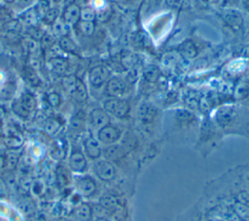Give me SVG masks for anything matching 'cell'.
<instances>
[{
	"mask_svg": "<svg viewBox=\"0 0 249 221\" xmlns=\"http://www.w3.org/2000/svg\"><path fill=\"white\" fill-rule=\"evenodd\" d=\"M73 95L75 96V98L79 101H83L87 98V90L85 85L83 84V82L79 79H76L75 84L71 90Z\"/></svg>",
	"mask_w": 249,
	"mask_h": 221,
	"instance_id": "cell-17",
	"label": "cell"
},
{
	"mask_svg": "<svg viewBox=\"0 0 249 221\" xmlns=\"http://www.w3.org/2000/svg\"><path fill=\"white\" fill-rule=\"evenodd\" d=\"M49 66L54 73L62 74L66 71L68 67V62L62 56H54L49 60Z\"/></svg>",
	"mask_w": 249,
	"mask_h": 221,
	"instance_id": "cell-14",
	"label": "cell"
},
{
	"mask_svg": "<svg viewBox=\"0 0 249 221\" xmlns=\"http://www.w3.org/2000/svg\"><path fill=\"white\" fill-rule=\"evenodd\" d=\"M61 127V123L56 119V118H48L45 123V130L50 133L53 134L55 133Z\"/></svg>",
	"mask_w": 249,
	"mask_h": 221,
	"instance_id": "cell-24",
	"label": "cell"
},
{
	"mask_svg": "<svg viewBox=\"0 0 249 221\" xmlns=\"http://www.w3.org/2000/svg\"><path fill=\"white\" fill-rule=\"evenodd\" d=\"M28 32H29V35L31 36V38H33V39H41L44 35V33H42L39 28H36L34 26H31L30 31H28Z\"/></svg>",
	"mask_w": 249,
	"mask_h": 221,
	"instance_id": "cell-35",
	"label": "cell"
},
{
	"mask_svg": "<svg viewBox=\"0 0 249 221\" xmlns=\"http://www.w3.org/2000/svg\"><path fill=\"white\" fill-rule=\"evenodd\" d=\"M38 14L36 12L35 7L33 8H28L26 10L23 11V13L20 15L19 18L26 24H30L32 25L33 23L36 22V20L38 19Z\"/></svg>",
	"mask_w": 249,
	"mask_h": 221,
	"instance_id": "cell-18",
	"label": "cell"
},
{
	"mask_svg": "<svg viewBox=\"0 0 249 221\" xmlns=\"http://www.w3.org/2000/svg\"><path fill=\"white\" fill-rule=\"evenodd\" d=\"M36 107V100L29 92H24L13 104V110L16 114L21 117L28 116Z\"/></svg>",
	"mask_w": 249,
	"mask_h": 221,
	"instance_id": "cell-2",
	"label": "cell"
},
{
	"mask_svg": "<svg viewBox=\"0 0 249 221\" xmlns=\"http://www.w3.org/2000/svg\"><path fill=\"white\" fill-rule=\"evenodd\" d=\"M196 48L192 41H186L181 47V54L187 58H193L196 55Z\"/></svg>",
	"mask_w": 249,
	"mask_h": 221,
	"instance_id": "cell-23",
	"label": "cell"
},
{
	"mask_svg": "<svg viewBox=\"0 0 249 221\" xmlns=\"http://www.w3.org/2000/svg\"><path fill=\"white\" fill-rule=\"evenodd\" d=\"M79 31L85 36H91L95 30V24L93 21H86L80 20L77 23Z\"/></svg>",
	"mask_w": 249,
	"mask_h": 221,
	"instance_id": "cell-20",
	"label": "cell"
},
{
	"mask_svg": "<svg viewBox=\"0 0 249 221\" xmlns=\"http://www.w3.org/2000/svg\"><path fill=\"white\" fill-rule=\"evenodd\" d=\"M160 76V71L158 67L154 65H148L144 70V77L149 82H155Z\"/></svg>",
	"mask_w": 249,
	"mask_h": 221,
	"instance_id": "cell-25",
	"label": "cell"
},
{
	"mask_svg": "<svg viewBox=\"0 0 249 221\" xmlns=\"http://www.w3.org/2000/svg\"><path fill=\"white\" fill-rule=\"evenodd\" d=\"M59 17V10L57 8H50L41 18L46 24H53Z\"/></svg>",
	"mask_w": 249,
	"mask_h": 221,
	"instance_id": "cell-22",
	"label": "cell"
},
{
	"mask_svg": "<svg viewBox=\"0 0 249 221\" xmlns=\"http://www.w3.org/2000/svg\"><path fill=\"white\" fill-rule=\"evenodd\" d=\"M68 165L73 172L78 174L83 173L87 169V160L84 153L78 149L72 150L69 156Z\"/></svg>",
	"mask_w": 249,
	"mask_h": 221,
	"instance_id": "cell-7",
	"label": "cell"
},
{
	"mask_svg": "<svg viewBox=\"0 0 249 221\" xmlns=\"http://www.w3.org/2000/svg\"><path fill=\"white\" fill-rule=\"evenodd\" d=\"M109 18H110V11L109 10H105V9L100 10L99 12H97L96 13V17H95V18L97 20L101 21V22L108 20Z\"/></svg>",
	"mask_w": 249,
	"mask_h": 221,
	"instance_id": "cell-34",
	"label": "cell"
},
{
	"mask_svg": "<svg viewBox=\"0 0 249 221\" xmlns=\"http://www.w3.org/2000/svg\"><path fill=\"white\" fill-rule=\"evenodd\" d=\"M228 1H231V2H234V1H237V0H228Z\"/></svg>",
	"mask_w": 249,
	"mask_h": 221,
	"instance_id": "cell-40",
	"label": "cell"
},
{
	"mask_svg": "<svg viewBox=\"0 0 249 221\" xmlns=\"http://www.w3.org/2000/svg\"><path fill=\"white\" fill-rule=\"evenodd\" d=\"M101 154H103L104 158L108 161H116L124 156V150L120 145L110 144L102 150Z\"/></svg>",
	"mask_w": 249,
	"mask_h": 221,
	"instance_id": "cell-13",
	"label": "cell"
},
{
	"mask_svg": "<svg viewBox=\"0 0 249 221\" xmlns=\"http://www.w3.org/2000/svg\"><path fill=\"white\" fill-rule=\"evenodd\" d=\"M7 27H8V30L17 31L20 29V23L18 21H10L7 23Z\"/></svg>",
	"mask_w": 249,
	"mask_h": 221,
	"instance_id": "cell-36",
	"label": "cell"
},
{
	"mask_svg": "<svg viewBox=\"0 0 249 221\" xmlns=\"http://www.w3.org/2000/svg\"><path fill=\"white\" fill-rule=\"evenodd\" d=\"M122 64L126 68H131L135 64V55L129 52L123 54L122 55Z\"/></svg>",
	"mask_w": 249,
	"mask_h": 221,
	"instance_id": "cell-30",
	"label": "cell"
},
{
	"mask_svg": "<svg viewBox=\"0 0 249 221\" xmlns=\"http://www.w3.org/2000/svg\"><path fill=\"white\" fill-rule=\"evenodd\" d=\"M95 175L102 181H110L115 177V167L108 160H98L93 164Z\"/></svg>",
	"mask_w": 249,
	"mask_h": 221,
	"instance_id": "cell-3",
	"label": "cell"
},
{
	"mask_svg": "<svg viewBox=\"0 0 249 221\" xmlns=\"http://www.w3.org/2000/svg\"><path fill=\"white\" fill-rule=\"evenodd\" d=\"M103 109L117 118H124L129 112V104L120 97H112L103 102Z\"/></svg>",
	"mask_w": 249,
	"mask_h": 221,
	"instance_id": "cell-1",
	"label": "cell"
},
{
	"mask_svg": "<svg viewBox=\"0 0 249 221\" xmlns=\"http://www.w3.org/2000/svg\"><path fill=\"white\" fill-rule=\"evenodd\" d=\"M24 75H25L26 80L32 86H38L40 84V79L32 67H26L24 69Z\"/></svg>",
	"mask_w": 249,
	"mask_h": 221,
	"instance_id": "cell-26",
	"label": "cell"
},
{
	"mask_svg": "<svg viewBox=\"0 0 249 221\" xmlns=\"http://www.w3.org/2000/svg\"><path fill=\"white\" fill-rule=\"evenodd\" d=\"M84 152L90 160L98 159L102 153L99 141L91 136L86 138L84 141Z\"/></svg>",
	"mask_w": 249,
	"mask_h": 221,
	"instance_id": "cell-12",
	"label": "cell"
},
{
	"mask_svg": "<svg viewBox=\"0 0 249 221\" xmlns=\"http://www.w3.org/2000/svg\"><path fill=\"white\" fill-rule=\"evenodd\" d=\"M4 114H5V110L0 106V119H2V117L4 116Z\"/></svg>",
	"mask_w": 249,
	"mask_h": 221,
	"instance_id": "cell-38",
	"label": "cell"
},
{
	"mask_svg": "<svg viewBox=\"0 0 249 221\" xmlns=\"http://www.w3.org/2000/svg\"><path fill=\"white\" fill-rule=\"evenodd\" d=\"M96 13L95 11L90 7H85L81 9V19L80 20H86V21H93L95 19Z\"/></svg>",
	"mask_w": 249,
	"mask_h": 221,
	"instance_id": "cell-27",
	"label": "cell"
},
{
	"mask_svg": "<svg viewBox=\"0 0 249 221\" xmlns=\"http://www.w3.org/2000/svg\"><path fill=\"white\" fill-rule=\"evenodd\" d=\"M108 113L101 108H94L89 113V123L94 129H101L109 124Z\"/></svg>",
	"mask_w": 249,
	"mask_h": 221,
	"instance_id": "cell-11",
	"label": "cell"
},
{
	"mask_svg": "<svg viewBox=\"0 0 249 221\" xmlns=\"http://www.w3.org/2000/svg\"><path fill=\"white\" fill-rule=\"evenodd\" d=\"M4 1H6V2H8V3H13V2H14V0H4Z\"/></svg>",
	"mask_w": 249,
	"mask_h": 221,
	"instance_id": "cell-39",
	"label": "cell"
},
{
	"mask_svg": "<svg viewBox=\"0 0 249 221\" xmlns=\"http://www.w3.org/2000/svg\"><path fill=\"white\" fill-rule=\"evenodd\" d=\"M110 71L104 65H96L89 72V82L93 88H99L109 80Z\"/></svg>",
	"mask_w": 249,
	"mask_h": 221,
	"instance_id": "cell-5",
	"label": "cell"
},
{
	"mask_svg": "<svg viewBox=\"0 0 249 221\" xmlns=\"http://www.w3.org/2000/svg\"><path fill=\"white\" fill-rule=\"evenodd\" d=\"M75 188L83 197H90L94 194L96 185L95 181L89 175H78L74 179Z\"/></svg>",
	"mask_w": 249,
	"mask_h": 221,
	"instance_id": "cell-4",
	"label": "cell"
},
{
	"mask_svg": "<svg viewBox=\"0 0 249 221\" xmlns=\"http://www.w3.org/2000/svg\"><path fill=\"white\" fill-rule=\"evenodd\" d=\"M99 204L103 206L105 209H110L116 206V201L111 196H103L99 200Z\"/></svg>",
	"mask_w": 249,
	"mask_h": 221,
	"instance_id": "cell-31",
	"label": "cell"
},
{
	"mask_svg": "<svg viewBox=\"0 0 249 221\" xmlns=\"http://www.w3.org/2000/svg\"><path fill=\"white\" fill-rule=\"evenodd\" d=\"M81 19V8L76 3H70L65 7L62 13V20L68 25H77Z\"/></svg>",
	"mask_w": 249,
	"mask_h": 221,
	"instance_id": "cell-8",
	"label": "cell"
},
{
	"mask_svg": "<svg viewBox=\"0 0 249 221\" xmlns=\"http://www.w3.org/2000/svg\"><path fill=\"white\" fill-rule=\"evenodd\" d=\"M34 0H14L15 6L19 10H26L30 7Z\"/></svg>",
	"mask_w": 249,
	"mask_h": 221,
	"instance_id": "cell-32",
	"label": "cell"
},
{
	"mask_svg": "<svg viewBox=\"0 0 249 221\" xmlns=\"http://www.w3.org/2000/svg\"><path fill=\"white\" fill-rule=\"evenodd\" d=\"M54 43V38L53 36L48 35V34H44L43 37L41 38V44L45 47V48H50L53 45Z\"/></svg>",
	"mask_w": 249,
	"mask_h": 221,
	"instance_id": "cell-33",
	"label": "cell"
},
{
	"mask_svg": "<svg viewBox=\"0 0 249 221\" xmlns=\"http://www.w3.org/2000/svg\"><path fill=\"white\" fill-rule=\"evenodd\" d=\"M222 18L224 21L233 29H238L243 24V17L238 10L225 9L222 12Z\"/></svg>",
	"mask_w": 249,
	"mask_h": 221,
	"instance_id": "cell-10",
	"label": "cell"
},
{
	"mask_svg": "<svg viewBox=\"0 0 249 221\" xmlns=\"http://www.w3.org/2000/svg\"><path fill=\"white\" fill-rule=\"evenodd\" d=\"M15 91H16L15 85L12 84V83H8L7 85H5L2 88V90L0 92V97H2L4 99H9L13 96Z\"/></svg>",
	"mask_w": 249,
	"mask_h": 221,
	"instance_id": "cell-29",
	"label": "cell"
},
{
	"mask_svg": "<svg viewBox=\"0 0 249 221\" xmlns=\"http://www.w3.org/2000/svg\"><path fill=\"white\" fill-rule=\"evenodd\" d=\"M92 215V209L88 203H81L75 210V216L79 221H89Z\"/></svg>",
	"mask_w": 249,
	"mask_h": 221,
	"instance_id": "cell-16",
	"label": "cell"
},
{
	"mask_svg": "<svg viewBox=\"0 0 249 221\" xmlns=\"http://www.w3.org/2000/svg\"><path fill=\"white\" fill-rule=\"evenodd\" d=\"M47 102L49 105L53 108H56L61 103V97L60 95L55 92H51L47 94Z\"/></svg>",
	"mask_w": 249,
	"mask_h": 221,
	"instance_id": "cell-28",
	"label": "cell"
},
{
	"mask_svg": "<svg viewBox=\"0 0 249 221\" xmlns=\"http://www.w3.org/2000/svg\"><path fill=\"white\" fill-rule=\"evenodd\" d=\"M242 3L246 9L249 10V0H242Z\"/></svg>",
	"mask_w": 249,
	"mask_h": 221,
	"instance_id": "cell-37",
	"label": "cell"
},
{
	"mask_svg": "<svg viewBox=\"0 0 249 221\" xmlns=\"http://www.w3.org/2000/svg\"><path fill=\"white\" fill-rule=\"evenodd\" d=\"M156 115V109L154 106L148 103H143L138 110V117L142 122H150Z\"/></svg>",
	"mask_w": 249,
	"mask_h": 221,
	"instance_id": "cell-15",
	"label": "cell"
},
{
	"mask_svg": "<svg viewBox=\"0 0 249 221\" xmlns=\"http://www.w3.org/2000/svg\"><path fill=\"white\" fill-rule=\"evenodd\" d=\"M105 90L107 94L110 96L120 97L124 94L126 91V84L123 79L119 77H113L107 81Z\"/></svg>",
	"mask_w": 249,
	"mask_h": 221,
	"instance_id": "cell-9",
	"label": "cell"
},
{
	"mask_svg": "<svg viewBox=\"0 0 249 221\" xmlns=\"http://www.w3.org/2000/svg\"><path fill=\"white\" fill-rule=\"evenodd\" d=\"M120 136H121L120 130L109 124L99 129L97 131V140L100 143L105 145L114 144L120 138Z\"/></svg>",
	"mask_w": 249,
	"mask_h": 221,
	"instance_id": "cell-6",
	"label": "cell"
},
{
	"mask_svg": "<svg viewBox=\"0 0 249 221\" xmlns=\"http://www.w3.org/2000/svg\"><path fill=\"white\" fill-rule=\"evenodd\" d=\"M58 45H59V48L66 53L74 54L77 49L75 43L72 41V39H70L69 36H63V37L59 38Z\"/></svg>",
	"mask_w": 249,
	"mask_h": 221,
	"instance_id": "cell-21",
	"label": "cell"
},
{
	"mask_svg": "<svg viewBox=\"0 0 249 221\" xmlns=\"http://www.w3.org/2000/svg\"><path fill=\"white\" fill-rule=\"evenodd\" d=\"M68 25L61 19H57L53 24H52L53 32L54 36H57L59 38L63 36H68Z\"/></svg>",
	"mask_w": 249,
	"mask_h": 221,
	"instance_id": "cell-19",
	"label": "cell"
}]
</instances>
